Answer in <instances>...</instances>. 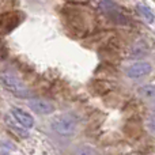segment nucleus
Masks as SVG:
<instances>
[{
	"mask_svg": "<svg viewBox=\"0 0 155 155\" xmlns=\"http://www.w3.org/2000/svg\"><path fill=\"white\" fill-rule=\"evenodd\" d=\"M99 8L104 11L105 14H107L109 18H112L116 23L118 25H125L127 23V18L124 14L120 12L117 4L113 0H99Z\"/></svg>",
	"mask_w": 155,
	"mask_h": 155,
	"instance_id": "obj_4",
	"label": "nucleus"
},
{
	"mask_svg": "<svg viewBox=\"0 0 155 155\" xmlns=\"http://www.w3.org/2000/svg\"><path fill=\"white\" fill-rule=\"evenodd\" d=\"M78 121L71 114H59L51 120V127L56 134L61 136H71L76 131Z\"/></svg>",
	"mask_w": 155,
	"mask_h": 155,
	"instance_id": "obj_2",
	"label": "nucleus"
},
{
	"mask_svg": "<svg viewBox=\"0 0 155 155\" xmlns=\"http://www.w3.org/2000/svg\"><path fill=\"white\" fill-rule=\"evenodd\" d=\"M137 93L147 99H154L155 98V84H144L142 87L137 88Z\"/></svg>",
	"mask_w": 155,
	"mask_h": 155,
	"instance_id": "obj_11",
	"label": "nucleus"
},
{
	"mask_svg": "<svg viewBox=\"0 0 155 155\" xmlns=\"http://www.w3.org/2000/svg\"><path fill=\"white\" fill-rule=\"evenodd\" d=\"M5 123L8 124V127H10L11 129H12L14 132H15L18 136H21V137H27V131H26V128H25L23 125H21V124L18 123V121L15 120V118L11 116V117H5Z\"/></svg>",
	"mask_w": 155,
	"mask_h": 155,
	"instance_id": "obj_9",
	"label": "nucleus"
},
{
	"mask_svg": "<svg viewBox=\"0 0 155 155\" xmlns=\"http://www.w3.org/2000/svg\"><path fill=\"white\" fill-rule=\"evenodd\" d=\"M64 29L72 37H86L94 26V12L90 7L82 3H71L60 11Z\"/></svg>",
	"mask_w": 155,
	"mask_h": 155,
	"instance_id": "obj_1",
	"label": "nucleus"
},
{
	"mask_svg": "<svg viewBox=\"0 0 155 155\" xmlns=\"http://www.w3.org/2000/svg\"><path fill=\"white\" fill-rule=\"evenodd\" d=\"M75 155H98V154H97V151L94 150L93 147H90V146H82V147H79L76 150Z\"/></svg>",
	"mask_w": 155,
	"mask_h": 155,
	"instance_id": "obj_13",
	"label": "nucleus"
},
{
	"mask_svg": "<svg viewBox=\"0 0 155 155\" xmlns=\"http://www.w3.org/2000/svg\"><path fill=\"white\" fill-rule=\"evenodd\" d=\"M147 53H148V46L142 41V42H137L132 46L131 52H129V56L132 59H140V57H144Z\"/></svg>",
	"mask_w": 155,
	"mask_h": 155,
	"instance_id": "obj_10",
	"label": "nucleus"
},
{
	"mask_svg": "<svg viewBox=\"0 0 155 155\" xmlns=\"http://www.w3.org/2000/svg\"><path fill=\"white\" fill-rule=\"evenodd\" d=\"M25 21V14L22 11H10L0 15V31L3 34L11 33Z\"/></svg>",
	"mask_w": 155,
	"mask_h": 155,
	"instance_id": "obj_3",
	"label": "nucleus"
},
{
	"mask_svg": "<svg viewBox=\"0 0 155 155\" xmlns=\"http://www.w3.org/2000/svg\"><path fill=\"white\" fill-rule=\"evenodd\" d=\"M29 107L31 110H34L38 114H51L54 110V106L52 102L46 101L42 98H34V99H29Z\"/></svg>",
	"mask_w": 155,
	"mask_h": 155,
	"instance_id": "obj_7",
	"label": "nucleus"
},
{
	"mask_svg": "<svg viewBox=\"0 0 155 155\" xmlns=\"http://www.w3.org/2000/svg\"><path fill=\"white\" fill-rule=\"evenodd\" d=\"M137 10L140 11V14H142L143 18H144L147 22H150V23H151V22H154V18H155V16H154V12L147 7V5L137 4Z\"/></svg>",
	"mask_w": 155,
	"mask_h": 155,
	"instance_id": "obj_12",
	"label": "nucleus"
},
{
	"mask_svg": "<svg viewBox=\"0 0 155 155\" xmlns=\"http://www.w3.org/2000/svg\"><path fill=\"white\" fill-rule=\"evenodd\" d=\"M148 125H150L151 131L155 132V114H153V116L150 117V120H148Z\"/></svg>",
	"mask_w": 155,
	"mask_h": 155,
	"instance_id": "obj_14",
	"label": "nucleus"
},
{
	"mask_svg": "<svg viewBox=\"0 0 155 155\" xmlns=\"http://www.w3.org/2000/svg\"><path fill=\"white\" fill-rule=\"evenodd\" d=\"M11 114H12V117L15 118L21 125H23L26 129H30L33 125H34V118H33L27 112H25L23 109H21V107H12V109H11Z\"/></svg>",
	"mask_w": 155,
	"mask_h": 155,
	"instance_id": "obj_8",
	"label": "nucleus"
},
{
	"mask_svg": "<svg viewBox=\"0 0 155 155\" xmlns=\"http://www.w3.org/2000/svg\"><path fill=\"white\" fill-rule=\"evenodd\" d=\"M151 70H153V67H151L150 63L139 61L127 68V76L131 78V79H139V78L148 75L151 72Z\"/></svg>",
	"mask_w": 155,
	"mask_h": 155,
	"instance_id": "obj_6",
	"label": "nucleus"
},
{
	"mask_svg": "<svg viewBox=\"0 0 155 155\" xmlns=\"http://www.w3.org/2000/svg\"><path fill=\"white\" fill-rule=\"evenodd\" d=\"M151 110H153V113L155 114V101L153 102V106H151Z\"/></svg>",
	"mask_w": 155,
	"mask_h": 155,
	"instance_id": "obj_15",
	"label": "nucleus"
},
{
	"mask_svg": "<svg viewBox=\"0 0 155 155\" xmlns=\"http://www.w3.org/2000/svg\"><path fill=\"white\" fill-rule=\"evenodd\" d=\"M2 82L5 86V88H8L10 91H12L14 94H16L18 97H26L27 95V88L25 87V84L14 75L10 74H4L2 75Z\"/></svg>",
	"mask_w": 155,
	"mask_h": 155,
	"instance_id": "obj_5",
	"label": "nucleus"
},
{
	"mask_svg": "<svg viewBox=\"0 0 155 155\" xmlns=\"http://www.w3.org/2000/svg\"><path fill=\"white\" fill-rule=\"evenodd\" d=\"M72 3H83V2H86V0H71Z\"/></svg>",
	"mask_w": 155,
	"mask_h": 155,
	"instance_id": "obj_16",
	"label": "nucleus"
}]
</instances>
